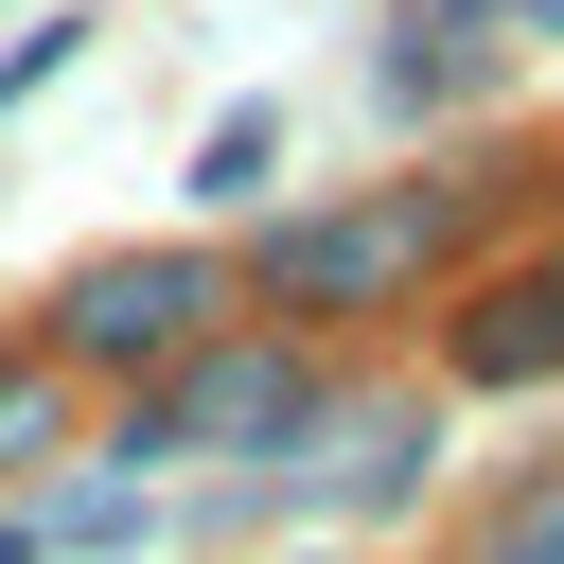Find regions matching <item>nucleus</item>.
<instances>
[{
    "instance_id": "f257e3e1",
    "label": "nucleus",
    "mask_w": 564,
    "mask_h": 564,
    "mask_svg": "<svg viewBox=\"0 0 564 564\" xmlns=\"http://www.w3.org/2000/svg\"><path fill=\"white\" fill-rule=\"evenodd\" d=\"M194 300H212L194 264H88V282H70V352H159Z\"/></svg>"
},
{
    "instance_id": "f03ea898",
    "label": "nucleus",
    "mask_w": 564,
    "mask_h": 564,
    "mask_svg": "<svg viewBox=\"0 0 564 564\" xmlns=\"http://www.w3.org/2000/svg\"><path fill=\"white\" fill-rule=\"evenodd\" d=\"M388 264H405V212H370V229H300V247H282L300 300H352V282H388Z\"/></svg>"
},
{
    "instance_id": "7ed1b4c3",
    "label": "nucleus",
    "mask_w": 564,
    "mask_h": 564,
    "mask_svg": "<svg viewBox=\"0 0 564 564\" xmlns=\"http://www.w3.org/2000/svg\"><path fill=\"white\" fill-rule=\"evenodd\" d=\"M546 352H564V282H529V300L476 317V370H546Z\"/></svg>"
},
{
    "instance_id": "20e7f679",
    "label": "nucleus",
    "mask_w": 564,
    "mask_h": 564,
    "mask_svg": "<svg viewBox=\"0 0 564 564\" xmlns=\"http://www.w3.org/2000/svg\"><path fill=\"white\" fill-rule=\"evenodd\" d=\"M494 564H564V494H529V511H511V546H494Z\"/></svg>"
}]
</instances>
